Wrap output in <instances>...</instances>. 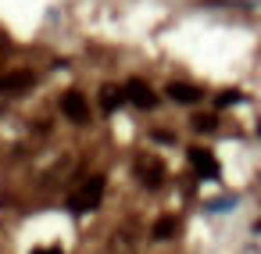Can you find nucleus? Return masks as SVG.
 Listing matches in <instances>:
<instances>
[{
    "label": "nucleus",
    "instance_id": "2",
    "mask_svg": "<svg viewBox=\"0 0 261 254\" xmlns=\"http://www.w3.org/2000/svg\"><path fill=\"white\" fill-rule=\"evenodd\" d=\"M61 111H65V118H68V122L83 125V122L90 118V100H86L79 90H68V93L61 97Z\"/></svg>",
    "mask_w": 261,
    "mask_h": 254
},
{
    "label": "nucleus",
    "instance_id": "5",
    "mask_svg": "<svg viewBox=\"0 0 261 254\" xmlns=\"http://www.w3.org/2000/svg\"><path fill=\"white\" fill-rule=\"evenodd\" d=\"M122 93H125V100L136 104V108H154V90H150L143 79H129Z\"/></svg>",
    "mask_w": 261,
    "mask_h": 254
},
{
    "label": "nucleus",
    "instance_id": "1",
    "mask_svg": "<svg viewBox=\"0 0 261 254\" xmlns=\"http://www.w3.org/2000/svg\"><path fill=\"white\" fill-rule=\"evenodd\" d=\"M100 197H104V175H90V179L68 197V208H72L75 215H86V211H93V208L100 204Z\"/></svg>",
    "mask_w": 261,
    "mask_h": 254
},
{
    "label": "nucleus",
    "instance_id": "4",
    "mask_svg": "<svg viewBox=\"0 0 261 254\" xmlns=\"http://www.w3.org/2000/svg\"><path fill=\"white\" fill-rule=\"evenodd\" d=\"M136 175H140V183H147L150 190H158V186L165 183V168H161L158 158H140V161H136Z\"/></svg>",
    "mask_w": 261,
    "mask_h": 254
},
{
    "label": "nucleus",
    "instance_id": "10",
    "mask_svg": "<svg viewBox=\"0 0 261 254\" xmlns=\"http://www.w3.org/2000/svg\"><path fill=\"white\" fill-rule=\"evenodd\" d=\"M218 122H215V115H197L193 118V129H200V133H211Z\"/></svg>",
    "mask_w": 261,
    "mask_h": 254
},
{
    "label": "nucleus",
    "instance_id": "9",
    "mask_svg": "<svg viewBox=\"0 0 261 254\" xmlns=\"http://www.w3.org/2000/svg\"><path fill=\"white\" fill-rule=\"evenodd\" d=\"M175 233H179V218H172V215L158 218V225H154V236H158V240H172Z\"/></svg>",
    "mask_w": 261,
    "mask_h": 254
},
{
    "label": "nucleus",
    "instance_id": "7",
    "mask_svg": "<svg viewBox=\"0 0 261 254\" xmlns=\"http://www.w3.org/2000/svg\"><path fill=\"white\" fill-rule=\"evenodd\" d=\"M122 104H125V93H122V90H115V86H104V90H100V111L115 115Z\"/></svg>",
    "mask_w": 261,
    "mask_h": 254
},
{
    "label": "nucleus",
    "instance_id": "8",
    "mask_svg": "<svg viewBox=\"0 0 261 254\" xmlns=\"http://www.w3.org/2000/svg\"><path fill=\"white\" fill-rule=\"evenodd\" d=\"M0 86H4L8 93H22V90H29V86H33V72H15V75H8Z\"/></svg>",
    "mask_w": 261,
    "mask_h": 254
},
{
    "label": "nucleus",
    "instance_id": "6",
    "mask_svg": "<svg viewBox=\"0 0 261 254\" xmlns=\"http://www.w3.org/2000/svg\"><path fill=\"white\" fill-rule=\"evenodd\" d=\"M168 97L179 100V104H197L204 93H200L197 86H190V83H172V86H168Z\"/></svg>",
    "mask_w": 261,
    "mask_h": 254
},
{
    "label": "nucleus",
    "instance_id": "11",
    "mask_svg": "<svg viewBox=\"0 0 261 254\" xmlns=\"http://www.w3.org/2000/svg\"><path fill=\"white\" fill-rule=\"evenodd\" d=\"M236 100H240V93H222V97H218V108H225V104H236Z\"/></svg>",
    "mask_w": 261,
    "mask_h": 254
},
{
    "label": "nucleus",
    "instance_id": "12",
    "mask_svg": "<svg viewBox=\"0 0 261 254\" xmlns=\"http://www.w3.org/2000/svg\"><path fill=\"white\" fill-rule=\"evenodd\" d=\"M33 254H61L58 247H40V250H33Z\"/></svg>",
    "mask_w": 261,
    "mask_h": 254
},
{
    "label": "nucleus",
    "instance_id": "3",
    "mask_svg": "<svg viewBox=\"0 0 261 254\" xmlns=\"http://www.w3.org/2000/svg\"><path fill=\"white\" fill-rule=\"evenodd\" d=\"M190 165H193V172L204 175V179H215V175H218V158H215L211 150H204V147H193V150H190Z\"/></svg>",
    "mask_w": 261,
    "mask_h": 254
}]
</instances>
